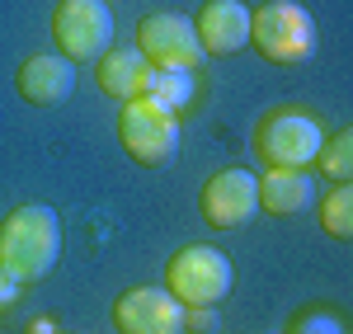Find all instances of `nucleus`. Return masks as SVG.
Returning <instances> with one entry per match:
<instances>
[{"mask_svg": "<svg viewBox=\"0 0 353 334\" xmlns=\"http://www.w3.org/2000/svg\"><path fill=\"white\" fill-rule=\"evenodd\" d=\"M61 259V222L48 202H24L0 222V269L19 282L48 278Z\"/></svg>", "mask_w": 353, "mask_h": 334, "instance_id": "f257e3e1", "label": "nucleus"}, {"mask_svg": "<svg viewBox=\"0 0 353 334\" xmlns=\"http://www.w3.org/2000/svg\"><path fill=\"white\" fill-rule=\"evenodd\" d=\"M250 43L273 66H297L316 52V19L297 0H269L250 10Z\"/></svg>", "mask_w": 353, "mask_h": 334, "instance_id": "f03ea898", "label": "nucleus"}, {"mask_svg": "<svg viewBox=\"0 0 353 334\" xmlns=\"http://www.w3.org/2000/svg\"><path fill=\"white\" fill-rule=\"evenodd\" d=\"M165 292L179 306H217L231 292V259L212 245H184L165 264Z\"/></svg>", "mask_w": 353, "mask_h": 334, "instance_id": "7ed1b4c3", "label": "nucleus"}, {"mask_svg": "<svg viewBox=\"0 0 353 334\" xmlns=\"http://www.w3.org/2000/svg\"><path fill=\"white\" fill-rule=\"evenodd\" d=\"M325 146V132L316 118H306L297 109H283V113H269L254 132V151L269 169H311L316 156Z\"/></svg>", "mask_w": 353, "mask_h": 334, "instance_id": "20e7f679", "label": "nucleus"}, {"mask_svg": "<svg viewBox=\"0 0 353 334\" xmlns=\"http://www.w3.org/2000/svg\"><path fill=\"white\" fill-rule=\"evenodd\" d=\"M52 38L66 61H99L113 43L109 0H61L52 14Z\"/></svg>", "mask_w": 353, "mask_h": 334, "instance_id": "39448f33", "label": "nucleus"}, {"mask_svg": "<svg viewBox=\"0 0 353 334\" xmlns=\"http://www.w3.org/2000/svg\"><path fill=\"white\" fill-rule=\"evenodd\" d=\"M118 141L141 165H170L179 151V118L146 99H128L118 113Z\"/></svg>", "mask_w": 353, "mask_h": 334, "instance_id": "423d86ee", "label": "nucleus"}, {"mask_svg": "<svg viewBox=\"0 0 353 334\" xmlns=\"http://www.w3.org/2000/svg\"><path fill=\"white\" fill-rule=\"evenodd\" d=\"M137 52L146 56L156 71H193L203 66V48H198V33H193L189 14H174V10H156L137 24Z\"/></svg>", "mask_w": 353, "mask_h": 334, "instance_id": "0eeeda50", "label": "nucleus"}, {"mask_svg": "<svg viewBox=\"0 0 353 334\" xmlns=\"http://www.w3.org/2000/svg\"><path fill=\"white\" fill-rule=\"evenodd\" d=\"M198 207H203V222L208 226L236 231V226H245L259 212V184H254L250 169H217V174L203 184Z\"/></svg>", "mask_w": 353, "mask_h": 334, "instance_id": "6e6552de", "label": "nucleus"}, {"mask_svg": "<svg viewBox=\"0 0 353 334\" xmlns=\"http://www.w3.org/2000/svg\"><path fill=\"white\" fill-rule=\"evenodd\" d=\"M113 325L123 334H184V306L165 287H132L113 302Z\"/></svg>", "mask_w": 353, "mask_h": 334, "instance_id": "1a4fd4ad", "label": "nucleus"}, {"mask_svg": "<svg viewBox=\"0 0 353 334\" xmlns=\"http://www.w3.org/2000/svg\"><path fill=\"white\" fill-rule=\"evenodd\" d=\"M193 33L203 56H231L250 43V5L245 0H208L193 14Z\"/></svg>", "mask_w": 353, "mask_h": 334, "instance_id": "9d476101", "label": "nucleus"}, {"mask_svg": "<svg viewBox=\"0 0 353 334\" xmlns=\"http://www.w3.org/2000/svg\"><path fill=\"white\" fill-rule=\"evenodd\" d=\"M14 85H19V94H24L33 109H57L76 90V61H66L61 52H33L19 66Z\"/></svg>", "mask_w": 353, "mask_h": 334, "instance_id": "9b49d317", "label": "nucleus"}, {"mask_svg": "<svg viewBox=\"0 0 353 334\" xmlns=\"http://www.w3.org/2000/svg\"><path fill=\"white\" fill-rule=\"evenodd\" d=\"M146 76H151V61L137 52V48H109V52L99 56V66H94V81H99V90H104L109 99H118V104L141 99Z\"/></svg>", "mask_w": 353, "mask_h": 334, "instance_id": "f8f14e48", "label": "nucleus"}, {"mask_svg": "<svg viewBox=\"0 0 353 334\" xmlns=\"http://www.w3.org/2000/svg\"><path fill=\"white\" fill-rule=\"evenodd\" d=\"M259 184V212H273V217H292L301 207H311L316 198V174L311 169H264Z\"/></svg>", "mask_w": 353, "mask_h": 334, "instance_id": "ddd939ff", "label": "nucleus"}, {"mask_svg": "<svg viewBox=\"0 0 353 334\" xmlns=\"http://www.w3.org/2000/svg\"><path fill=\"white\" fill-rule=\"evenodd\" d=\"M141 99L179 118V113L193 104V71H156V66H151V76H146V90H141Z\"/></svg>", "mask_w": 353, "mask_h": 334, "instance_id": "4468645a", "label": "nucleus"}, {"mask_svg": "<svg viewBox=\"0 0 353 334\" xmlns=\"http://www.w3.org/2000/svg\"><path fill=\"white\" fill-rule=\"evenodd\" d=\"M316 217H321V226H325V236L349 240L353 236V184H334V189L321 198Z\"/></svg>", "mask_w": 353, "mask_h": 334, "instance_id": "2eb2a0df", "label": "nucleus"}, {"mask_svg": "<svg viewBox=\"0 0 353 334\" xmlns=\"http://www.w3.org/2000/svg\"><path fill=\"white\" fill-rule=\"evenodd\" d=\"M316 169L325 174L330 184H349L353 179V132H334L316 156Z\"/></svg>", "mask_w": 353, "mask_h": 334, "instance_id": "dca6fc26", "label": "nucleus"}, {"mask_svg": "<svg viewBox=\"0 0 353 334\" xmlns=\"http://www.w3.org/2000/svg\"><path fill=\"white\" fill-rule=\"evenodd\" d=\"M292 334H344V325L330 311H311V315H301L297 325H292Z\"/></svg>", "mask_w": 353, "mask_h": 334, "instance_id": "f3484780", "label": "nucleus"}, {"mask_svg": "<svg viewBox=\"0 0 353 334\" xmlns=\"http://www.w3.org/2000/svg\"><path fill=\"white\" fill-rule=\"evenodd\" d=\"M212 325H217L212 306H184V330H212Z\"/></svg>", "mask_w": 353, "mask_h": 334, "instance_id": "a211bd4d", "label": "nucleus"}, {"mask_svg": "<svg viewBox=\"0 0 353 334\" xmlns=\"http://www.w3.org/2000/svg\"><path fill=\"white\" fill-rule=\"evenodd\" d=\"M19 292H24V282L14 278V273H5V269H0V311L14 306V302H19Z\"/></svg>", "mask_w": 353, "mask_h": 334, "instance_id": "6ab92c4d", "label": "nucleus"}, {"mask_svg": "<svg viewBox=\"0 0 353 334\" xmlns=\"http://www.w3.org/2000/svg\"><path fill=\"white\" fill-rule=\"evenodd\" d=\"M28 334H57V325H52V320H48V315H38V320L28 325Z\"/></svg>", "mask_w": 353, "mask_h": 334, "instance_id": "aec40b11", "label": "nucleus"}]
</instances>
